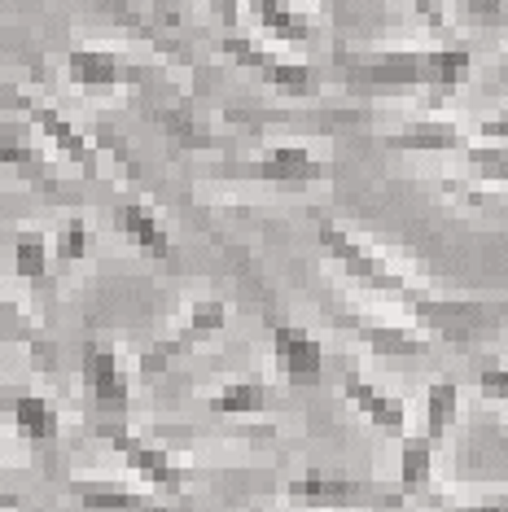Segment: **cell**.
I'll use <instances>...</instances> for the list:
<instances>
[{"instance_id":"obj_1","label":"cell","mask_w":508,"mask_h":512,"mask_svg":"<svg viewBox=\"0 0 508 512\" xmlns=\"http://www.w3.org/2000/svg\"><path fill=\"white\" fill-rule=\"evenodd\" d=\"M346 79L364 88H460L473 75V53L443 44L425 53H360L342 57Z\"/></svg>"},{"instance_id":"obj_2","label":"cell","mask_w":508,"mask_h":512,"mask_svg":"<svg viewBox=\"0 0 508 512\" xmlns=\"http://www.w3.org/2000/svg\"><path fill=\"white\" fill-rule=\"evenodd\" d=\"M97 438H106L110 447L123 456L127 469H132L136 477H145L149 486H158V491H184V486H189V469H184L167 447H158L154 438L136 434L123 416H101Z\"/></svg>"},{"instance_id":"obj_3","label":"cell","mask_w":508,"mask_h":512,"mask_svg":"<svg viewBox=\"0 0 508 512\" xmlns=\"http://www.w3.org/2000/svg\"><path fill=\"white\" fill-rule=\"evenodd\" d=\"M417 324H425L430 333L447 337V342H478V337H491L504 324L500 302H460V298H425L417 294L408 302Z\"/></svg>"},{"instance_id":"obj_4","label":"cell","mask_w":508,"mask_h":512,"mask_svg":"<svg viewBox=\"0 0 508 512\" xmlns=\"http://www.w3.org/2000/svg\"><path fill=\"white\" fill-rule=\"evenodd\" d=\"M320 246H325V254L333 263H342V272L351 276L355 285H364V289H373V294H386V298H403V302H412L417 294L408 289V281L395 272V267H386L377 259L373 250L364 246V241H355L346 228L338 224H329V219H320Z\"/></svg>"},{"instance_id":"obj_5","label":"cell","mask_w":508,"mask_h":512,"mask_svg":"<svg viewBox=\"0 0 508 512\" xmlns=\"http://www.w3.org/2000/svg\"><path fill=\"white\" fill-rule=\"evenodd\" d=\"M285 495L303 508H320V512H338V508H386L399 504L395 491L373 482H355V477H333V473H303L285 486Z\"/></svg>"},{"instance_id":"obj_6","label":"cell","mask_w":508,"mask_h":512,"mask_svg":"<svg viewBox=\"0 0 508 512\" xmlns=\"http://www.w3.org/2000/svg\"><path fill=\"white\" fill-rule=\"evenodd\" d=\"M79 377H84V390H88L92 407H101L106 416H127V407H132V377H127V368H123V359H119L114 346L84 342Z\"/></svg>"},{"instance_id":"obj_7","label":"cell","mask_w":508,"mask_h":512,"mask_svg":"<svg viewBox=\"0 0 508 512\" xmlns=\"http://www.w3.org/2000/svg\"><path fill=\"white\" fill-rule=\"evenodd\" d=\"M224 324H228V302H219V298L193 302V307H189V320H184V329L171 333V337H163V342H154V346H149V351L141 355V372H145V377H163V372L176 364L184 351H193V342H202V337H215L219 329H224Z\"/></svg>"},{"instance_id":"obj_8","label":"cell","mask_w":508,"mask_h":512,"mask_svg":"<svg viewBox=\"0 0 508 512\" xmlns=\"http://www.w3.org/2000/svg\"><path fill=\"white\" fill-rule=\"evenodd\" d=\"M0 97H9V101H14V106H18L22 114H27V123H31V127H40V136H49V141H53L57 149H62V154L71 158V162H75L79 171H84L88 180H92V176H97V171H101V162H97V149L88 145V136L79 132V127H75L71 119H66L62 110H53L49 101H36V97H27V92H0Z\"/></svg>"},{"instance_id":"obj_9","label":"cell","mask_w":508,"mask_h":512,"mask_svg":"<svg viewBox=\"0 0 508 512\" xmlns=\"http://www.w3.org/2000/svg\"><path fill=\"white\" fill-rule=\"evenodd\" d=\"M228 176H246L263 184H316L329 176V162H320L307 145H272L268 154L250 162H233Z\"/></svg>"},{"instance_id":"obj_10","label":"cell","mask_w":508,"mask_h":512,"mask_svg":"<svg viewBox=\"0 0 508 512\" xmlns=\"http://www.w3.org/2000/svg\"><path fill=\"white\" fill-rule=\"evenodd\" d=\"M224 53L233 57V62L250 66V71L259 75L263 84H272L276 92H285V97H307V92H311V71H307L303 62H285V57L259 49V44L246 40V36H228L224 40Z\"/></svg>"},{"instance_id":"obj_11","label":"cell","mask_w":508,"mask_h":512,"mask_svg":"<svg viewBox=\"0 0 508 512\" xmlns=\"http://www.w3.org/2000/svg\"><path fill=\"white\" fill-rule=\"evenodd\" d=\"M272 355L285 381H294V386H311L325 372V346L303 324H272Z\"/></svg>"},{"instance_id":"obj_12","label":"cell","mask_w":508,"mask_h":512,"mask_svg":"<svg viewBox=\"0 0 508 512\" xmlns=\"http://www.w3.org/2000/svg\"><path fill=\"white\" fill-rule=\"evenodd\" d=\"M0 167L5 171H18L22 180L40 184V189H57V176L53 167L44 162L36 136H31V127L22 119H9V114H0Z\"/></svg>"},{"instance_id":"obj_13","label":"cell","mask_w":508,"mask_h":512,"mask_svg":"<svg viewBox=\"0 0 508 512\" xmlns=\"http://www.w3.org/2000/svg\"><path fill=\"white\" fill-rule=\"evenodd\" d=\"M342 394L355 403V412L368 416V421L381 429V434H390V438L408 434V407H403L399 394L381 390L377 381L360 377V372H346V377H342Z\"/></svg>"},{"instance_id":"obj_14","label":"cell","mask_w":508,"mask_h":512,"mask_svg":"<svg viewBox=\"0 0 508 512\" xmlns=\"http://www.w3.org/2000/svg\"><path fill=\"white\" fill-rule=\"evenodd\" d=\"M71 495L88 512H167L149 491H136L127 482H106V477H79L71 482Z\"/></svg>"},{"instance_id":"obj_15","label":"cell","mask_w":508,"mask_h":512,"mask_svg":"<svg viewBox=\"0 0 508 512\" xmlns=\"http://www.w3.org/2000/svg\"><path fill=\"white\" fill-rule=\"evenodd\" d=\"M5 412H9V421H14V429L27 442H53L57 434H62V412H57V403L49 399V394H40V390L5 394Z\"/></svg>"},{"instance_id":"obj_16","label":"cell","mask_w":508,"mask_h":512,"mask_svg":"<svg viewBox=\"0 0 508 512\" xmlns=\"http://www.w3.org/2000/svg\"><path fill=\"white\" fill-rule=\"evenodd\" d=\"M66 75H71L75 88L84 92H101V88H119V84H132L136 71L114 57L110 49H71L66 57Z\"/></svg>"},{"instance_id":"obj_17","label":"cell","mask_w":508,"mask_h":512,"mask_svg":"<svg viewBox=\"0 0 508 512\" xmlns=\"http://www.w3.org/2000/svg\"><path fill=\"white\" fill-rule=\"evenodd\" d=\"M114 224H119L123 237L132 241L136 250H145L149 259H167V254H171V237H167V228L158 224V215L149 211L145 202H127V206H119Z\"/></svg>"},{"instance_id":"obj_18","label":"cell","mask_w":508,"mask_h":512,"mask_svg":"<svg viewBox=\"0 0 508 512\" xmlns=\"http://www.w3.org/2000/svg\"><path fill=\"white\" fill-rule=\"evenodd\" d=\"M215 416H259L272 407V386L259 377H237L228 386H219L211 399H206Z\"/></svg>"},{"instance_id":"obj_19","label":"cell","mask_w":508,"mask_h":512,"mask_svg":"<svg viewBox=\"0 0 508 512\" xmlns=\"http://www.w3.org/2000/svg\"><path fill=\"white\" fill-rule=\"evenodd\" d=\"M390 149H403V154H456L460 149V127L443 123V119H425V123H408L399 127L386 141Z\"/></svg>"},{"instance_id":"obj_20","label":"cell","mask_w":508,"mask_h":512,"mask_svg":"<svg viewBox=\"0 0 508 512\" xmlns=\"http://www.w3.org/2000/svg\"><path fill=\"white\" fill-rule=\"evenodd\" d=\"M434 438L403 434L399 438V495H421L434 482Z\"/></svg>"},{"instance_id":"obj_21","label":"cell","mask_w":508,"mask_h":512,"mask_svg":"<svg viewBox=\"0 0 508 512\" xmlns=\"http://www.w3.org/2000/svg\"><path fill=\"white\" fill-rule=\"evenodd\" d=\"M250 14L272 40H285V44H307L311 40V22L298 14L290 0H250Z\"/></svg>"},{"instance_id":"obj_22","label":"cell","mask_w":508,"mask_h":512,"mask_svg":"<svg viewBox=\"0 0 508 512\" xmlns=\"http://www.w3.org/2000/svg\"><path fill=\"white\" fill-rule=\"evenodd\" d=\"M355 333H360L377 355H425V351H430V337L417 333V329H403V324L355 320Z\"/></svg>"},{"instance_id":"obj_23","label":"cell","mask_w":508,"mask_h":512,"mask_svg":"<svg viewBox=\"0 0 508 512\" xmlns=\"http://www.w3.org/2000/svg\"><path fill=\"white\" fill-rule=\"evenodd\" d=\"M456 416H460V386L447 381V377H438L434 386L425 390V438L443 442L447 434H452Z\"/></svg>"},{"instance_id":"obj_24","label":"cell","mask_w":508,"mask_h":512,"mask_svg":"<svg viewBox=\"0 0 508 512\" xmlns=\"http://www.w3.org/2000/svg\"><path fill=\"white\" fill-rule=\"evenodd\" d=\"M14 272L31 289L44 285V276H49V237H44V232L22 228L18 237H14Z\"/></svg>"},{"instance_id":"obj_25","label":"cell","mask_w":508,"mask_h":512,"mask_svg":"<svg viewBox=\"0 0 508 512\" xmlns=\"http://www.w3.org/2000/svg\"><path fill=\"white\" fill-rule=\"evenodd\" d=\"M88 246H92V232L84 219H66L62 232H57V241H53V250H57V259L62 263H79V259H88Z\"/></svg>"},{"instance_id":"obj_26","label":"cell","mask_w":508,"mask_h":512,"mask_svg":"<svg viewBox=\"0 0 508 512\" xmlns=\"http://www.w3.org/2000/svg\"><path fill=\"white\" fill-rule=\"evenodd\" d=\"M473 176L482 180H504L508 184V149L504 145H482V149H465Z\"/></svg>"},{"instance_id":"obj_27","label":"cell","mask_w":508,"mask_h":512,"mask_svg":"<svg viewBox=\"0 0 508 512\" xmlns=\"http://www.w3.org/2000/svg\"><path fill=\"white\" fill-rule=\"evenodd\" d=\"M478 390L495 403H508V364H487L478 372Z\"/></svg>"},{"instance_id":"obj_28","label":"cell","mask_w":508,"mask_h":512,"mask_svg":"<svg viewBox=\"0 0 508 512\" xmlns=\"http://www.w3.org/2000/svg\"><path fill=\"white\" fill-rule=\"evenodd\" d=\"M465 5V14L473 22H500L504 18V0H460Z\"/></svg>"},{"instance_id":"obj_29","label":"cell","mask_w":508,"mask_h":512,"mask_svg":"<svg viewBox=\"0 0 508 512\" xmlns=\"http://www.w3.org/2000/svg\"><path fill=\"white\" fill-rule=\"evenodd\" d=\"M412 9H417V14L430 22L434 31H447V14H443V5H438V0H408Z\"/></svg>"},{"instance_id":"obj_30","label":"cell","mask_w":508,"mask_h":512,"mask_svg":"<svg viewBox=\"0 0 508 512\" xmlns=\"http://www.w3.org/2000/svg\"><path fill=\"white\" fill-rule=\"evenodd\" d=\"M478 136H482L487 145H504V141H508V119H487V123L478 127Z\"/></svg>"},{"instance_id":"obj_31","label":"cell","mask_w":508,"mask_h":512,"mask_svg":"<svg viewBox=\"0 0 508 512\" xmlns=\"http://www.w3.org/2000/svg\"><path fill=\"white\" fill-rule=\"evenodd\" d=\"M215 14L224 18V27H237V0H211Z\"/></svg>"},{"instance_id":"obj_32","label":"cell","mask_w":508,"mask_h":512,"mask_svg":"<svg viewBox=\"0 0 508 512\" xmlns=\"http://www.w3.org/2000/svg\"><path fill=\"white\" fill-rule=\"evenodd\" d=\"M452 512H508V504H469V508H452Z\"/></svg>"},{"instance_id":"obj_33","label":"cell","mask_w":508,"mask_h":512,"mask_svg":"<svg viewBox=\"0 0 508 512\" xmlns=\"http://www.w3.org/2000/svg\"><path fill=\"white\" fill-rule=\"evenodd\" d=\"M5 333H9V307H5V298H0V342H5Z\"/></svg>"},{"instance_id":"obj_34","label":"cell","mask_w":508,"mask_h":512,"mask_svg":"<svg viewBox=\"0 0 508 512\" xmlns=\"http://www.w3.org/2000/svg\"><path fill=\"white\" fill-rule=\"evenodd\" d=\"M0 508H5V512H18L22 504H18V499H14V495H9V491H0Z\"/></svg>"},{"instance_id":"obj_35","label":"cell","mask_w":508,"mask_h":512,"mask_svg":"<svg viewBox=\"0 0 508 512\" xmlns=\"http://www.w3.org/2000/svg\"><path fill=\"white\" fill-rule=\"evenodd\" d=\"M0 460H5V442H0Z\"/></svg>"},{"instance_id":"obj_36","label":"cell","mask_w":508,"mask_h":512,"mask_svg":"<svg viewBox=\"0 0 508 512\" xmlns=\"http://www.w3.org/2000/svg\"><path fill=\"white\" fill-rule=\"evenodd\" d=\"M504 84H508V62H504Z\"/></svg>"},{"instance_id":"obj_37","label":"cell","mask_w":508,"mask_h":512,"mask_svg":"<svg viewBox=\"0 0 508 512\" xmlns=\"http://www.w3.org/2000/svg\"><path fill=\"white\" fill-rule=\"evenodd\" d=\"M0 512H5V508H0Z\"/></svg>"}]
</instances>
